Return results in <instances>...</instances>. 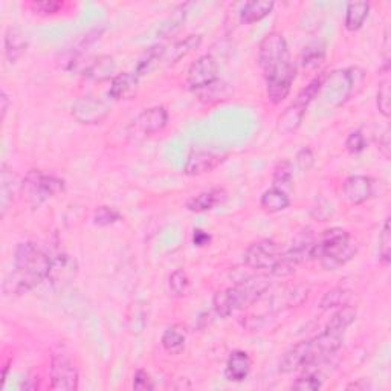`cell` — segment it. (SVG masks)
Instances as JSON below:
<instances>
[{"mask_svg":"<svg viewBox=\"0 0 391 391\" xmlns=\"http://www.w3.org/2000/svg\"><path fill=\"white\" fill-rule=\"evenodd\" d=\"M356 320V309L352 306H341L338 311L332 315L325 330L338 333V335H344L346 330L352 325Z\"/></svg>","mask_w":391,"mask_h":391,"instance_id":"28","label":"cell"},{"mask_svg":"<svg viewBox=\"0 0 391 391\" xmlns=\"http://www.w3.org/2000/svg\"><path fill=\"white\" fill-rule=\"evenodd\" d=\"M64 191V181L60 177L49 176L40 170H31L22 182L23 199L32 207H38L54 196Z\"/></svg>","mask_w":391,"mask_h":391,"instance_id":"4","label":"cell"},{"mask_svg":"<svg viewBox=\"0 0 391 391\" xmlns=\"http://www.w3.org/2000/svg\"><path fill=\"white\" fill-rule=\"evenodd\" d=\"M275 3L269 0H251L243 5L240 11V20L246 24L257 23L267 17L272 13Z\"/></svg>","mask_w":391,"mask_h":391,"instance_id":"24","label":"cell"},{"mask_svg":"<svg viewBox=\"0 0 391 391\" xmlns=\"http://www.w3.org/2000/svg\"><path fill=\"white\" fill-rule=\"evenodd\" d=\"M269 288H271V279L267 275H254L239 281L234 288H230L235 311L257 303Z\"/></svg>","mask_w":391,"mask_h":391,"instance_id":"6","label":"cell"},{"mask_svg":"<svg viewBox=\"0 0 391 391\" xmlns=\"http://www.w3.org/2000/svg\"><path fill=\"white\" fill-rule=\"evenodd\" d=\"M374 194V181L369 176L353 175L348 176L342 184V196L353 205L370 200Z\"/></svg>","mask_w":391,"mask_h":391,"instance_id":"14","label":"cell"},{"mask_svg":"<svg viewBox=\"0 0 391 391\" xmlns=\"http://www.w3.org/2000/svg\"><path fill=\"white\" fill-rule=\"evenodd\" d=\"M379 260L384 266H388L391 262V228L390 217L385 219L384 228L379 235Z\"/></svg>","mask_w":391,"mask_h":391,"instance_id":"42","label":"cell"},{"mask_svg":"<svg viewBox=\"0 0 391 391\" xmlns=\"http://www.w3.org/2000/svg\"><path fill=\"white\" fill-rule=\"evenodd\" d=\"M306 110L307 108H304L303 104L293 101L290 105H288L286 110L281 113L279 119H276V130H279L281 135H290L297 132L301 122H303Z\"/></svg>","mask_w":391,"mask_h":391,"instance_id":"20","label":"cell"},{"mask_svg":"<svg viewBox=\"0 0 391 391\" xmlns=\"http://www.w3.org/2000/svg\"><path fill=\"white\" fill-rule=\"evenodd\" d=\"M356 254L350 234L342 228H330L315 242L313 258L320 260L325 271H337Z\"/></svg>","mask_w":391,"mask_h":391,"instance_id":"2","label":"cell"},{"mask_svg":"<svg viewBox=\"0 0 391 391\" xmlns=\"http://www.w3.org/2000/svg\"><path fill=\"white\" fill-rule=\"evenodd\" d=\"M258 64L265 80L293 66L289 57L288 42L280 32H269L258 46Z\"/></svg>","mask_w":391,"mask_h":391,"instance_id":"3","label":"cell"},{"mask_svg":"<svg viewBox=\"0 0 391 391\" xmlns=\"http://www.w3.org/2000/svg\"><path fill=\"white\" fill-rule=\"evenodd\" d=\"M226 199L228 193L223 189H211L191 198L186 202V208L191 213H205V211L214 209L217 205H222Z\"/></svg>","mask_w":391,"mask_h":391,"instance_id":"19","label":"cell"},{"mask_svg":"<svg viewBox=\"0 0 391 391\" xmlns=\"http://www.w3.org/2000/svg\"><path fill=\"white\" fill-rule=\"evenodd\" d=\"M324 57L325 51L321 45H309L301 57V64L306 69H316L324 61Z\"/></svg>","mask_w":391,"mask_h":391,"instance_id":"39","label":"cell"},{"mask_svg":"<svg viewBox=\"0 0 391 391\" xmlns=\"http://www.w3.org/2000/svg\"><path fill=\"white\" fill-rule=\"evenodd\" d=\"M324 83H325V75H318L315 77L311 83H309L303 91H301L297 98H295V101H298L300 104H303L304 108H309V104H311L315 98L318 96V94L321 92V89L324 87Z\"/></svg>","mask_w":391,"mask_h":391,"instance_id":"35","label":"cell"},{"mask_svg":"<svg viewBox=\"0 0 391 391\" xmlns=\"http://www.w3.org/2000/svg\"><path fill=\"white\" fill-rule=\"evenodd\" d=\"M78 272V265L75 258L68 254H60L57 257H51V266H49L46 281L51 283L55 289H63L69 283L75 280Z\"/></svg>","mask_w":391,"mask_h":391,"instance_id":"12","label":"cell"},{"mask_svg":"<svg viewBox=\"0 0 391 391\" xmlns=\"http://www.w3.org/2000/svg\"><path fill=\"white\" fill-rule=\"evenodd\" d=\"M8 108H10V98H8L5 91H2V95H0V118H2V121L6 117Z\"/></svg>","mask_w":391,"mask_h":391,"instance_id":"51","label":"cell"},{"mask_svg":"<svg viewBox=\"0 0 391 391\" xmlns=\"http://www.w3.org/2000/svg\"><path fill=\"white\" fill-rule=\"evenodd\" d=\"M379 152L385 159H390V156H391V141H390V130L388 128L379 138Z\"/></svg>","mask_w":391,"mask_h":391,"instance_id":"48","label":"cell"},{"mask_svg":"<svg viewBox=\"0 0 391 391\" xmlns=\"http://www.w3.org/2000/svg\"><path fill=\"white\" fill-rule=\"evenodd\" d=\"M315 364L313 357V348L312 342L309 341H301L297 346H293L289 348L280 361V371L288 374L293 373L300 369H306V367H311Z\"/></svg>","mask_w":391,"mask_h":391,"instance_id":"13","label":"cell"},{"mask_svg":"<svg viewBox=\"0 0 391 391\" xmlns=\"http://www.w3.org/2000/svg\"><path fill=\"white\" fill-rule=\"evenodd\" d=\"M168 288H170L171 295L176 298H182L186 295V293H189L190 279L184 269H176V271L170 275Z\"/></svg>","mask_w":391,"mask_h":391,"instance_id":"34","label":"cell"},{"mask_svg":"<svg viewBox=\"0 0 391 391\" xmlns=\"http://www.w3.org/2000/svg\"><path fill=\"white\" fill-rule=\"evenodd\" d=\"M202 43V36L200 34H191L189 36L186 38L181 40V42H177L175 43L173 46H171V49L168 52H165V61L167 64H176L181 61L182 59H185L186 55L191 54L194 49H198Z\"/></svg>","mask_w":391,"mask_h":391,"instance_id":"26","label":"cell"},{"mask_svg":"<svg viewBox=\"0 0 391 391\" xmlns=\"http://www.w3.org/2000/svg\"><path fill=\"white\" fill-rule=\"evenodd\" d=\"M315 242L316 240L313 237V234L309 230H306L297 235V239L293 240L292 246L284 252V256H286V258L293 266L304 263L307 260L313 258Z\"/></svg>","mask_w":391,"mask_h":391,"instance_id":"17","label":"cell"},{"mask_svg":"<svg viewBox=\"0 0 391 391\" xmlns=\"http://www.w3.org/2000/svg\"><path fill=\"white\" fill-rule=\"evenodd\" d=\"M122 220V214L117 208L112 207H98L94 213V223L98 226H110Z\"/></svg>","mask_w":391,"mask_h":391,"instance_id":"41","label":"cell"},{"mask_svg":"<svg viewBox=\"0 0 391 391\" xmlns=\"http://www.w3.org/2000/svg\"><path fill=\"white\" fill-rule=\"evenodd\" d=\"M51 257L36 243H20L15 249L14 271L3 283V290L14 295H22L46 281Z\"/></svg>","mask_w":391,"mask_h":391,"instance_id":"1","label":"cell"},{"mask_svg":"<svg viewBox=\"0 0 391 391\" xmlns=\"http://www.w3.org/2000/svg\"><path fill=\"white\" fill-rule=\"evenodd\" d=\"M140 89V77L132 72H122L112 78L109 96L115 101L132 100Z\"/></svg>","mask_w":391,"mask_h":391,"instance_id":"16","label":"cell"},{"mask_svg":"<svg viewBox=\"0 0 391 391\" xmlns=\"http://www.w3.org/2000/svg\"><path fill=\"white\" fill-rule=\"evenodd\" d=\"M371 384L367 379H357L356 382H352V384L347 385V390H355V391H367L371 390Z\"/></svg>","mask_w":391,"mask_h":391,"instance_id":"50","label":"cell"},{"mask_svg":"<svg viewBox=\"0 0 391 391\" xmlns=\"http://www.w3.org/2000/svg\"><path fill=\"white\" fill-rule=\"evenodd\" d=\"M109 113L110 108L108 103H104L100 98H95L91 95L80 96L72 104V117L75 118L80 124H101V122L109 117Z\"/></svg>","mask_w":391,"mask_h":391,"instance_id":"9","label":"cell"},{"mask_svg":"<svg viewBox=\"0 0 391 391\" xmlns=\"http://www.w3.org/2000/svg\"><path fill=\"white\" fill-rule=\"evenodd\" d=\"M370 14V5L367 2H350L346 8L344 27L347 31H360Z\"/></svg>","mask_w":391,"mask_h":391,"instance_id":"27","label":"cell"},{"mask_svg":"<svg viewBox=\"0 0 391 391\" xmlns=\"http://www.w3.org/2000/svg\"><path fill=\"white\" fill-rule=\"evenodd\" d=\"M185 342H186V333L181 325H171V327H168L161 338L162 347H164L165 352L170 355L182 353L185 348Z\"/></svg>","mask_w":391,"mask_h":391,"instance_id":"30","label":"cell"},{"mask_svg":"<svg viewBox=\"0 0 391 391\" xmlns=\"http://www.w3.org/2000/svg\"><path fill=\"white\" fill-rule=\"evenodd\" d=\"M283 252L280 251L279 244L275 242L263 239L249 244L248 249L244 251V265L256 271H272L275 265L279 263Z\"/></svg>","mask_w":391,"mask_h":391,"instance_id":"7","label":"cell"},{"mask_svg":"<svg viewBox=\"0 0 391 391\" xmlns=\"http://www.w3.org/2000/svg\"><path fill=\"white\" fill-rule=\"evenodd\" d=\"M295 77H297V68H295V64H293V66L289 68L288 71L276 73V75L267 78L266 80L267 100L271 101L274 105L280 104L281 101L286 100L288 95L290 94V89H292L293 81H295Z\"/></svg>","mask_w":391,"mask_h":391,"instance_id":"15","label":"cell"},{"mask_svg":"<svg viewBox=\"0 0 391 391\" xmlns=\"http://www.w3.org/2000/svg\"><path fill=\"white\" fill-rule=\"evenodd\" d=\"M167 49L162 45H153L149 49H145L144 54L138 60V64L135 68V73L138 77L149 75L154 69L158 68V64L165 59Z\"/></svg>","mask_w":391,"mask_h":391,"instance_id":"22","label":"cell"},{"mask_svg":"<svg viewBox=\"0 0 391 391\" xmlns=\"http://www.w3.org/2000/svg\"><path fill=\"white\" fill-rule=\"evenodd\" d=\"M199 95V100L205 101V103H217L226 100L228 96V86L223 83V81L217 80L216 83H213L211 86L202 89V91L196 92Z\"/></svg>","mask_w":391,"mask_h":391,"instance_id":"37","label":"cell"},{"mask_svg":"<svg viewBox=\"0 0 391 391\" xmlns=\"http://www.w3.org/2000/svg\"><path fill=\"white\" fill-rule=\"evenodd\" d=\"M252 369L251 356L243 350H235L230 355L226 361L225 376L231 382H243L249 376Z\"/></svg>","mask_w":391,"mask_h":391,"instance_id":"18","label":"cell"},{"mask_svg":"<svg viewBox=\"0 0 391 391\" xmlns=\"http://www.w3.org/2000/svg\"><path fill=\"white\" fill-rule=\"evenodd\" d=\"M211 243V235L205 231L202 230H194L193 233V244L198 248H203V246H208Z\"/></svg>","mask_w":391,"mask_h":391,"instance_id":"49","label":"cell"},{"mask_svg":"<svg viewBox=\"0 0 391 391\" xmlns=\"http://www.w3.org/2000/svg\"><path fill=\"white\" fill-rule=\"evenodd\" d=\"M191 3H181L179 6H176L168 17L164 20V23L161 24V28L158 31V36L161 37H170L176 34V32L182 28V24L185 23L186 15H189V10H190Z\"/></svg>","mask_w":391,"mask_h":391,"instance_id":"29","label":"cell"},{"mask_svg":"<svg viewBox=\"0 0 391 391\" xmlns=\"http://www.w3.org/2000/svg\"><path fill=\"white\" fill-rule=\"evenodd\" d=\"M14 181L15 177L13 175V170L2 165V173H0V211H2V217L6 214L8 207L13 202Z\"/></svg>","mask_w":391,"mask_h":391,"instance_id":"31","label":"cell"},{"mask_svg":"<svg viewBox=\"0 0 391 391\" xmlns=\"http://www.w3.org/2000/svg\"><path fill=\"white\" fill-rule=\"evenodd\" d=\"M289 205H290L289 196L281 189H276V186L266 190L262 194V199H260V207H262L263 211H266L269 214L281 213V211L289 208Z\"/></svg>","mask_w":391,"mask_h":391,"instance_id":"25","label":"cell"},{"mask_svg":"<svg viewBox=\"0 0 391 391\" xmlns=\"http://www.w3.org/2000/svg\"><path fill=\"white\" fill-rule=\"evenodd\" d=\"M352 298V292L344 288H335L324 293V297L320 301V307L323 311H330L341 306L348 304V300Z\"/></svg>","mask_w":391,"mask_h":391,"instance_id":"33","label":"cell"},{"mask_svg":"<svg viewBox=\"0 0 391 391\" xmlns=\"http://www.w3.org/2000/svg\"><path fill=\"white\" fill-rule=\"evenodd\" d=\"M213 306H214L216 313L220 318L231 316L235 312V307H234V303H233V297H231L230 289L219 290L213 298Z\"/></svg>","mask_w":391,"mask_h":391,"instance_id":"36","label":"cell"},{"mask_svg":"<svg viewBox=\"0 0 391 391\" xmlns=\"http://www.w3.org/2000/svg\"><path fill=\"white\" fill-rule=\"evenodd\" d=\"M307 298V289L304 288H293L283 293H279L272 298V306L275 311H281L284 307H293L303 303Z\"/></svg>","mask_w":391,"mask_h":391,"instance_id":"32","label":"cell"},{"mask_svg":"<svg viewBox=\"0 0 391 391\" xmlns=\"http://www.w3.org/2000/svg\"><path fill=\"white\" fill-rule=\"evenodd\" d=\"M217 80V61L213 55L208 54L199 57L186 73V86L194 94L216 83Z\"/></svg>","mask_w":391,"mask_h":391,"instance_id":"10","label":"cell"},{"mask_svg":"<svg viewBox=\"0 0 391 391\" xmlns=\"http://www.w3.org/2000/svg\"><path fill=\"white\" fill-rule=\"evenodd\" d=\"M293 179V164L290 161H281L276 164L274 170V177L272 184L276 189H283V186H288L292 184Z\"/></svg>","mask_w":391,"mask_h":391,"instance_id":"40","label":"cell"},{"mask_svg":"<svg viewBox=\"0 0 391 391\" xmlns=\"http://www.w3.org/2000/svg\"><path fill=\"white\" fill-rule=\"evenodd\" d=\"M28 47L27 36L19 28H10L5 36V55L10 63H15Z\"/></svg>","mask_w":391,"mask_h":391,"instance_id":"23","label":"cell"},{"mask_svg":"<svg viewBox=\"0 0 391 391\" xmlns=\"http://www.w3.org/2000/svg\"><path fill=\"white\" fill-rule=\"evenodd\" d=\"M168 124V112L164 105H154V108L142 110L132 122H130L127 133L133 141L149 138L161 133Z\"/></svg>","mask_w":391,"mask_h":391,"instance_id":"5","label":"cell"},{"mask_svg":"<svg viewBox=\"0 0 391 391\" xmlns=\"http://www.w3.org/2000/svg\"><path fill=\"white\" fill-rule=\"evenodd\" d=\"M321 387H323V382H321L320 374L312 370L304 371L290 385L292 390H298V391H318Z\"/></svg>","mask_w":391,"mask_h":391,"instance_id":"38","label":"cell"},{"mask_svg":"<svg viewBox=\"0 0 391 391\" xmlns=\"http://www.w3.org/2000/svg\"><path fill=\"white\" fill-rule=\"evenodd\" d=\"M31 8L37 14L52 15V14H57V13L61 10L63 3L61 2H55V0H42V2H32Z\"/></svg>","mask_w":391,"mask_h":391,"instance_id":"46","label":"cell"},{"mask_svg":"<svg viewBox=\"0 0 391 391\" xmlns=\"http://www.w3.org/2000/svg\"><path fill=\"white\" fill-rule=\"evenodd\" d=\"M226 156L223 153L214 150H193L184 165V173L186 176H202L211 173L219 165H222Z\"/></svg>","mask_w":391,"mask_h":391,"instance_id":"11","label":"cell"},{"mask_svg":"<svg viewBox=\"0 0 391 391\" xmlns=\"http://www.w3.org/2000/svg\"><path fill=\"white\" fill-rule=\"evenodd\" d=\"M117 71V63L110 55H100L94 61L87 64L83 71V75L94 81H105L113 78Z\"/></svg>","mask_w":391,"mask_h":391,"instance_id":"21","label":"cell"},{"mask_svg":"<svg viewBox=\"0 0 391 391\" xmlns=\"http://www.w3.org/2000/svg\"><path fill=\"white\" fill-rule=\"evenodd\" d=\"M295 164L301 171H304V173L311 171L315 165V154H313L312 149H309V147L301 149L295 156Z\"/></svg>","mask_w":391,"mask_h":391,"instance_id":"45","label":"cell"},{"mask_svg":"<svg viewBox=\"0 0 391 391\" xmlns=\"http://www.w3.org/2000/svg\"><path fill=\"white\" fill-rule=\"evenodd\" d=\"M153 388H154V384L150 378V374L142 369L136 370L135 376H133V390L147 391V390H153Z\"/></svg>","mask_w":391,"mask_h":391,"instance_id":"47","label":"cell"},{"mask_svg":"<svg viewBox=\"0 0 391 391\" xmlns=\"http://www.w3.org/2000/svg\"><path fill=\"white\" fill-rule=\"evenodd\" d=\"M51 388L59 391L78 390V370L68 353H55L51 361Z\"/></svg>","mask_w":391,"mask_h":391,"instance_id":"8","label":"cell"},{"mask_svg":"<svg viewBox=\"0 0 391 391\" xmlns=\"http://www.w3.org/2000/svg\"><path fill=\"white\" fill-rule=\"evenodd\" d=\"M365 147H367V141H365V136L362 135L361 130H353V132L347 136L346 149L348 150V153L357 154V153L364 152Z\"/></svg>","mask_w":391,"mask_h":391,"instance_id":"44","label":"cell"},{"mask_svg":"<svg viewBox=\"0 0 391 391\" xmlns=\"http://www.w3.org/2000/svg\"><path fill=\"white\" fill-rule=\"evenodd\" d=\"M378 109L385 118L390 117V80L381 81L378 89Z\"/></svg>","mask_w":391,"mask_h":391,"instance_id":"43","label":"cell"}]
</instances>
